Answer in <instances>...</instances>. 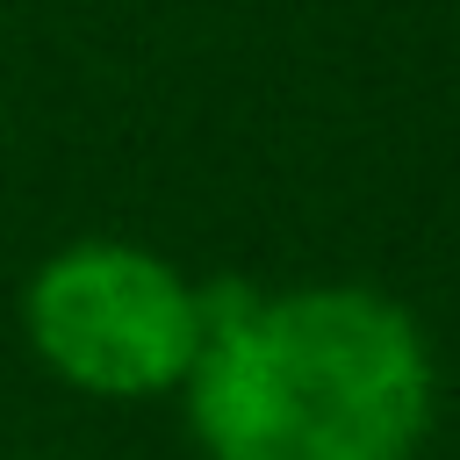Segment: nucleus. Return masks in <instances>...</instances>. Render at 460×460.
<instances>
[{
    "instance_id": "2",
    "label": "nucleus",
    "mask_w": 460,
    "mask_h": 460,
    "mask_svg": "<svg viewBox=\"0 0 460 460\" xmlns=\"http://www.w3.org/2000/svg\"><path fill=\"white\" fill-rule=\"evenodd\" d=\"M201 323V280L129 237H72L22 280V338L36 367L101 402L180 395Z\"/></svg>"
},
{
    "instance_id": "1",
    "label": "nucleus",
    "mask_w": 460,
    "mask_h": 460,
    "mask_svg": "<svg viewBox=\"0 0 460 460\" xmlns=\"http://www.w3.org/2000/svg\"><path fill=\"white\" fill-rule=\"evenodd\" d=\"M201 352L180 381L208 460H410L438 374L417 316L374 288H201Z\"/></svg>"
}]
</instances>
